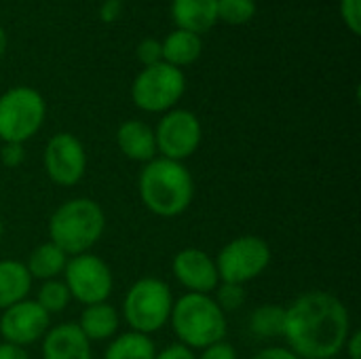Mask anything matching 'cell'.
Returning <instances> with one entry per match:
<instances>
[{
  "label": "cell",
  "mask_w": 361,
  "mask_h": 359,
  "mask_svg": "<svg viewBox=\"0 0 361 359\" xmlns=\"http://www.w3.org/2000/svg\"><path fill=\"white\" fill-rule=\"evenodd\" d=\"M0 359H30L25 347L13 345V343H0Z\"/></svg>",
  "instance_id": "34"
},
{
  "label": "cell",
  "mask_w": 361,
  "mask_h": 359,
  "mask_svg": "<svg viewBox=\"0 0 361 359\" xmlns=\"http://www.w3.org/2000/svg\"><path fill=\"white\" fill-rule=\"evenodd\" d=\"M197 359H239V355H237V349L231 343L220 341V343H214V345L201 349Z\"/></svg>",
  "instance_id": "29"
},
{
  "label": "cell",
  "mask_w": 361,
  "mask_h": 359,
  "mask_svg": "<svg viewBox=\"0 0 361 359\" xmlns=\"http://www.w3.org/2000/svg\"><path fill=\"white\" fill-rule=\"evenodd\" d=\"M347 305L324 290H309L286 307L288 349L300 359H334L351 334Z\"/></svg>",
  "instance_id": "1"
},
{
  "label": "cell",
  "mask_w": 361,
  "mask_h": 359,
  "mask_svg": "<svg viewBox=\"0 0 361 359\" xmlns=\"http://www.w3.org/2000/svg\"><path fill=\"white\" fill-rule=\"evenodd\" d=\"M171 330L180 345L190 351H201L214 343L226 339V313L216 305L212 294H190L186 292L173 300Z\"/></svg>",
  "instance_id": "4"
},
{
  "label": "cell",
  "mask_w": 361,
  "mask_h": 359,
  "mask_svg": "<svg viewBox=\"0 0 361 359\" xmlns=\"http://www.w3.org/2000/svg\"><path fill=\"white\" fill-rule=\"evenodd\" d=\"M137 190L150 214L159 218H178L192 205L195 180L184 163L157 157L142 167Z\"/></svg>",
  "instance_id": "2"
},
{
  "label": "cell",
  "mask_w": 361,
  "mask_h": 359,
  "mask_svg": "<svg viewBox=\"0 0 361 359\" xmlns=\"http://www.w3.org/2000/svg\"><path fill=\"white\" fill-rule=\"evenodd\" d=\"M154 359H197V355H195V351H190L188 347H184V345H180V343H173V345H169V347L157 351Z\"/></svg>",
  "instance_id": "30"
},
{
  "label": "cell",
  "mask_w": 361,
  "mask_h": 359,
  "mask_svg": "<svg viewBox=\"0 0 361 359\" xmlns=\"http://www.w3.org/2000/svg\"><path fill=\"white\" fill-rule=\"evenodd\" d=\"M173 300L176 298L167 281L159 277H142L129 286L121 315L129 330L150 336L169 324Z\"/></svg>",
  "instance_id": "5"
},
{
  "label": "cell",
  "mask_w": 361,
  "mask_h": 359,
  "mask_svg": "<svg viewBox=\"0 0 361 359\" xmlns=\"http://www.w3.org/2000/svg\"><path fill=\"white\" fill-rule=\"evenodd\" d=\"M78 330L89 343H102V341H112L118 334L121 326V313L106 300V303H95L87 305L76 322Z\"/></svg>",
  "instance_id": "16"
},
{
  "label": "cell",
  "mask_w": 361,
  "mask_h": 359,
  "mask_svg": "<svg viewBox=\"0 0 361 359\" xmlns=\"http://www.w3.org/2000/svg\"><path fill=\"white\" fill-rule=\"evenodd\" d=\"M214 260L220 281L245 286L271 267L273 250L258 235H241L231 239Z\"/></svg>",
  "instance_id": "7"
},
{
  "label": "cell",
  "mask_w": 361,
  "mask_h": 359,
  "mask_svg": "<svg viewBox=\"0 0 361 359\" xmlns=\"http://www.w3.org/2000/svg\"><path fill=\"white\" fill-rule=\"evenodd\" d=\"M51 315L36 300H21L0 315V336L4 343H13L19 347H30L49 332Z\"/></svg>",
  "instance_id": "12"
},
{
  "label": "cell",
  "mask_w": 361,
  "mask_h": 359,
  "mask_svg": "<svg viewBox=\"0 0 361 359\" xmlns=\"http://www.w3.org/2000/svg\"><path fill=\"white\" fill-rule=\"evenodd\" d=\"M135 55H137V59L142 61L144 68L154 66V63H161V61H163V47H161V40H157V38H144V40L137 44Z\"/></svg>",
  "instance_id": "26"
},
{
  "label": "cell",
  "mask_w": 361,
  "mask_h": 359,
  "mask_svg": "<svg viewBox=\"0 0 361 359\" xmlns=\"http://www.w3.org/2000/svg\"><path fill=\"white\" fill-rule=\"evenodd\" d=\"M157 345L150 336L140 332H123L116 334L108 349L104 351V359H154Z\"/></svg>",
  "instance_id": "21"
},
{
  "label": "cell",
  "mask_w": 361,
  "mask_h": 359,
  "mask_svg": "<svg viewBox=\"0 0 361 359\" xmlns=\"http://www.w3.org/2000/svg\"><path fill=\"white\" fill-rule=\"evenodd\" d=\"M32 277L21 260H0V311L27 298L32 290Z\"/></svg>",
  "instance_id": "18"
},
{
  "label": "cell",
  "mask_w": 361,
  "mask_h": 359,
  "mask_svg": "<svg viewBox=\"0 0 361 359\" xmlns=\"http://www.w3.org/2000/svg\"><path fill=\"white\" fill-rule=\"evenodd\" d=\"M6 44H8V38H6V32L0 28V59H2V55H4V51H6Z\"/></svg>",
  "instance_id": "35"
},
{
  "label": "cell",
  "mask_w": 361,
  "mask_h": 359,
  "mask_svg": "<svg viewBox=\"0 0 361 359\" xmlns=\"http://www.w3.org/2000/svg\"><path fill=\"white\" fill-rule=\"evenodd\" d=\"M72 296L63 284V279H51V281H42L36 294V303L49 313V315H57L63 313L66 307L70 305Z\"/></svg>",
  "instance_id": "23"
},
{
  "label": "cell",
  "mask_w": 361,
  "mask_h": 359,
  "mask_svg": "<svg viewBox=\"0 0 361 359\" xmlns=\"http://www.w3.org/2000/svg\"><path fill=\"white\" fill-rule=\"evenodd\" d=\"M47 116V104L34 87H11L0 95V142L25 144L32 140Z\"/></svg>",
  "instance_id": "6"
},
{
  "label": "cell",
  "mask_w": 361,
  "mask_h": 359,
  "mask_svg": "<svg viewBox=\"0 0 361 359\" xmlns=\"http://www.w3.org/2000/svg\"><path fill=\"white\" fill-rule=\"evenodd\" d=\"M42 359H93L91 343L76 324H57L42 336Z\"/></svg>",
  "instance_id": "14"
},
{
  "label": "cell",
  "mask_w": 361,
  "mask_h": 359,
  "mask_svg": "<svg viewBox=\"0 0 361 359\" xmlns=\"http://www.w3.org/2000/svg\"><path fill=\"white\" fill-rule=\"evenodd\" d=\"M121 11H123L121 0H104V4L99 6V19L104 23H112L121 17Z\"/></svg>",
  "instance_id": "31"
},
{
  "label": "cell",
  "mask_w": 361,
  "mask_h": 359,
  "mask_svg": "<svg viewBox=\"0 0 361 359\" xmlns=\"http://www.w3.org/2000/svg\"><path fill=\"white\" fill-rule=\"evenodd\" d=\"M161 47H163V61L180 70L184 66L195 63L203 51L201 36L186 30H173L165 40H161Z\"/></svg>",
  "instance_id": "20"
},
{
  "label": "cell",
  "mask_w": 361,
  "mask_h": 359,
  "mask_svg": "<svg viewBox=\"0 0 361 359\" xmlns=\"http://www.w3.org/2000/svg\"><path fill=\"white\" fill-rule=\"evenodd\" d=\"M341 17L345 25L355 34H361V0H341Z\"/></svg>",
  "instance_id": "27"
},
{
  "label": "cell",
  "mask_w": 361,
  "mask_h": 359,
  "mask_svg": "<svg viewBox=\"0 0 361 359\" xmlns=\"http://www.w3.org/2000/svg\"><path fill=\"white\" fill-rule=\"evenodd\" d=\"M44 171L57 186H76L87 174V150L82 142L68 131L55 133L44 146Z\"/></svg>",
  "instance_id": "11"
},
{
  "label": "cell",
  "mask_w": 361,
  "mask_h": 359,
  "mask_svg": "<svg viewBox=\"0 0 361 359\" xmlns=\"http://www.w3.org/2000/svg\"><path fill=\"white\" fill-rule=\"evenodd\" d=\"M186 91V78L180 68H173L165 61L144 68L133 85L131 99L133 104L150 114H165L176 108Z\"/></svg>",
  "instance_id": "8"
},
{
  "label": "cell",
  "mask_w": 361,
  "mask_h": 359,
  "mask_svg": "<svg viewBox=\"0 0 361 359\" xmlns=\"http://www.w3.org/2000/svg\"><path fill=\"white\" fill-rule=\"evenodd\" d=\"M203 140V127L195 112L184 108H173L161 116L154 127L157 154L169 161L184 163L190 159Z\"/></svg>",
  "instance_id": "10"
},
{
  "label": "cell",
  "mask_w": 361,
  "mask_h": 359,
  "mask_svg": "<svg viewBox=\"0 0 361 359\" xmlns=\"http://www.w3.org/2000/svg\"><path fill=\"white\" fill-rule=\"evenodd\" d=\"M212 298L222 309V313H233V311H239L243 307L247 294H245V286L220 281L218 288L214 290V296Z\"/></svg>",
  "instance_id": "25"
},
{
  "label": "cell",
  "mask_w": 361,
  "mask_h": 359,
  "mask_svg": "<svg viewBox=\"0 0 361 359\" xmlns=\"http://www.w3.org/2000/svg\"><path fill=\"white\" fill-rule=\"evenodd\" d=\"M247 328L256 339H283L286 332V307L281 305H260L250 313Z\"/></svg>",
  "instance_id": "22"
},
{
  "label": "cell",
  "mask_w": 361,
  "mask_h": 359,
  "mask_svg": "<svg viewBox=\"0 0 361 359\" xmlns=\"http://www.w3.org/2000/svg\"><path fill=\"white\" fill-rule=\"evenodd\" d=\"M256 15V0H218V21L243 25Z\"/></svg>",
  "instance_id": "24"
},
{
  "label": "cell",
  "mask_w": 361,
  "mask_h": 359,
  "mask_svg": "<svg viewBox=\"0 0 361 359\" xmlns=\"http://www.w3.org/2000/svg\"><path fill=\"white\" fill-rule=\"evenodd\" d=\"M23 161H25V148H23V144H13V142H8V144H2V146H0V163H2L4 167L15 169V167H19Z\"/></svg>",
  "instance_id": "28"
},
{
  "label": "cell",
  "mask_w": 361,
  "mask_h": 359,
  "mask_svg": "<svg viewBox=\"0 0 361 359\" xmlns=\"http://www.w3.org/2000/svg\"><path fill=\"white\" fill-rule=\"evenodd\" d=\"M171 17L178 30L201 36L209 32L218 21V0H173Z\"/></svg>",
  "instance_id": "17"
},
{
  "label": "cell",
  "mask_w": 361,
  "mask_h": 359,
  "mask_svg": "<svg viewBox=\"0 0 361 359\" xmlns=\"http://www.w3.org/2000/svg\"><path fill=\"white\" fill-rule=\"evenodd\" d=\"M68 254L61 252L57 245H53L51 241L36 245L27 260L23 262L30 277L38 279V281H51V279H59V275H63V269L68 264Z\"/></svg>",
  "instance_id": "19"
},
{
  "label": "cell",
  "mask_w": 361,
  "mask_h": 359,
  "mask_svg": "<svg viewBox=\"0 0 361 359\" xmlns=\"http://www.w3.org/2000/svg\"><path fill=\"white\" fill-rule=\"evenodd\" d=\"M252 359H300L294 355L288 347H264Z\"/></svg>",
  "instance_id": "32"
},
{
  "label": "cell",
  "mask_w": 361,
  "mask_h": 359,
  "mask_svg": "<svg viewBox=\"0 0 361 359\" xmlns=\"http://www.w3.org/2000/svg\"><path fill=\"white\" fill-rule=\"evenodd\" d=\"M349 359H361V332L360 330H351L347 343H345V349Z\"/></svg>",
  "instance_id": "33"
},
{
  "label": "cell",
  "mask_w": 361,
  "mask_h": 359,
  "mask_svg": "<svg viewBox=\"0 0 361 359\" xmlns=\"http://www.w3.org/2000/svg\"><path fill=\"white\" fill-rule=\"evenodd\" d=\"M63 284L74 300L80 305L106 303L114 290L112 269L99 256L87 252L70 256L63 269Z\"/></svg>",
  "instance_id": "9"
},
{
  "label": "cell",
  "mask_w": 361,
  "mask_h": 359,
  "mask_svg": "<svg viewBox=\"0 0 361 359\" xmlns=\"http://www.w3.org/2000/svg\"><path fill=\"white\" fill-rule=\"evenodd\" d=\"M2 235H4V222H2V218H0V241H2Z\"/></svg>",
  "instance_id": "36"
},
{
  "label": "cell",
  "mask_w": 361,
  "mask_h": 359,
  "mask_svg": "<svg viewBox=\"0 0 361 359\" xmlns=\"http://www.w3.org/2000/svg\"><path fill=\"white\" fill-rule=\"evenodd\" d=\"M49 241L68 256L91 252L106 231L104 207L89 197L63 201L49 218Z\"/></svg>",
  "instance_id": "3"
},
{
  "label": "cell",
  "mask_w": 361,
  "mask_h": 359,
  "mask_svg": "<svg viewBox=\"0 0 361 359\" xmlns=\"http://www.w3.org/2000/svg\"><path fill=\"white\" fill-rule=\"evenodd\" d=\"M176 281L190 294H212L218 284L216 260L201 248H184L171 260Z\"/></svg>",
  "instance_id": "13"
},
{
  "label": "cell",
  "mask_w": 361,
  "mask_h": 359,
  "mask_svg": "<svg viewBox=\"0 0 361 359\" xmlns=\"http://www.w3.org/2000/svg\"><path fill=\"white\" fill-rule=\"evenodd\" d=\"M116 146L125 154V159L135 163H150L157 159V142H154V129L142 121H125L116 129Z\"/></svg>",
  "instance_id": "15"
}]
</instances>
